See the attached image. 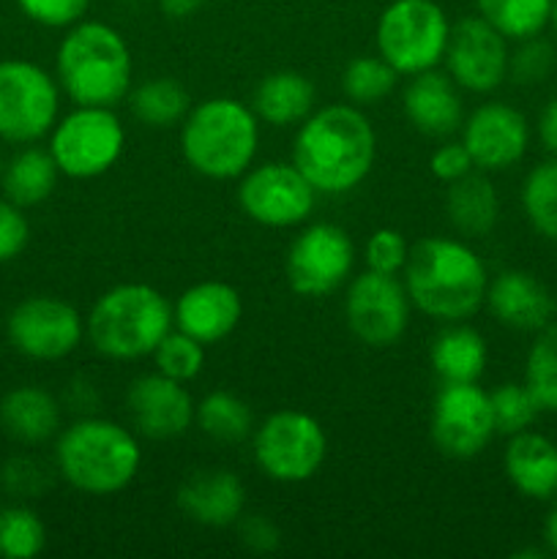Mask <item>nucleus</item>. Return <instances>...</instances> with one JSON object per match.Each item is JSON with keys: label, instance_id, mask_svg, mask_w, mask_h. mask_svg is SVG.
<instances>
[{"label": "nucleus", "instance_id": "2eb2a0df", "mask_svg": "<svg viewBox=\"0 0 557 559\" xmlns=\"http://www.w3.org/2000/svg\"><path fill=\"white\" fill-rule=\"evenodd\" d=\"M410 295L404 282L388 273L364 271L344 295V320L349 333L366 347H391L410 325Z\"/></svg>", "mask_w": 557, "mask_h": 559}, {"label": "nucleus", "instance_id": "4468645a", "mask_svg": "<svg viewBox=\"0 0 557 559\" xmlns=\"http://www.w3.org/2000/svg\"><path fill=\"white\" fill-rule=\"evenodd\" d=\"M355 243L339 224L317 222L300 229L287 251V282L300 298H325L349 278Z\"/></svg>", "mask_w": 557, "mask_h": 559}, {"label": "nucleus", "instance_id": "de8ad7c7", "mask_svg": "<svg viewBox=\"0 0 557 559\" xmlns=\"http://www.w3.org/2000/svg\"><path fill=\"white\" fill-rule=\"evenodd\" d=\"M544 544H546V551L557 555V508H552V513L544 522Z\"/></svg>", "mask_w": 557, "mask_h": 559}, {"label": "nucleus", "instance_id": "c03bdc74", "mask_svg": "<svg viewBox=\"0 0 557 559\" xmlns=\"http://www.w3.org/2000/svg\"><path fill=\"white\" fill-rule=\"evenodd\" d=\"M235 527H238L240 544L249 551H254V555H271V551H276L282 546V530L268 516H260V513H254V516H240Z\"/></svg>", "mask_w": 557, "mask_h": 559}, {"label": "nucleus", "instance_id": "c756f323", "mask_svg": "<svg viewBox=\"0 0 557 559\" xmlns=\"http://www.w3.org/2000/svg\"><path fill=\"white\" fill-rule=\"evenodd\" d=\"M194 424L205 437L216 442H240L254 435V415L240 396L227 391H213L197 404Z\"/></svg>", "mask_w": 557, "mask_h": 559}, {"label": "nucleus", "instance_id": "a211bd4d", "mask_svg": "<svg viewBox=\"0 0 557 559\" xmlns=\"http://www.w3.org/2000/svg\"><path fill=\"white\" fill-rule=\"evenodd\" d=\"M126 409L137 435L147 440H175L191 429L197 418V402L186 382L164 377L162 371L142 374L126 393Z\"/></svg>", "mask_w": 557, "mask_h": 559}, {"label": "nucleus", "instance_id": "a19ab883", "mask_svg": "<svg viewBox=\"0 0 557 559\" xmlns=\"http://www.w3.org/2000/svg\"><path fill=\"white\" fill-rule=\"evenodd\" d=\"M31 240V224L20 205L0 200V262H11L25 251Z\"/></svg>", "mask_w": 557, "mask_h": 559}, {"label": "nucleus", "instance_id": "bb28decb", "mask_svg": "<svg viewBox=\"0 0 557 559\" xmlns=\"http://www.w3.org/2000/svg\"><path fill=\"white\" fill-rule=\"evenodd\" d=\"M486 338L462 322H448L429 347V364L440 382H478L486 371Z\"/></svg>", "mask_w": 557, "mask_h": 559}, {"label": "nucleus", "instance_id": "7ed1b4c3", "mask_svg": "<svg viewBox=\"0 0 557 559\" xmlns=\"http://www.w3.org/2000/svg\"><path fill=\"white\" fill-rule=\"evenodd\" d=\"M131 49L107 22L66 27L55 55V80L76 107H118L131 93Z\"/></svg>", "mask_w": 557, "mask_h": 559}, {"label": "nucleus", "instance_id": "a878e982", "mask_svg": "<svg viewBox=\"0 0 557 559\" xmlns=\"http://www.w3.org/2000/svg\"><path fill=\"white\" fill-rule=\"evenodd\" d=\"M446 213L453 229H459L464 238H484L500 218V197L495 183L481 169L453 180L448 183Z\"/></svg>", "mask_w": 557, "mask_h": 559}, {"label": "nucleus", "instance_id": "cd10ccee", "mask_svg": "<svg viewBox=\"0 0 557 559\" xmlns=\"http://www.w3.org/2000/svg\"><path fill=\"white\" fill-rule=\"evenodd\" d=\"M60 169L52 153L42 147H25L9 162L3 173V194L20 207L42 205L55 191Z\"/></svg>", "mask_w": 557, "mask_h": 559}, {"label": "nucleus", "instance_id": "473e14b6", "mask_svg": "<svg viewBox=\"0 0 557 559\" xmlns=\"http://www.w3.org/2000/svg\"><path fill=\"white\" fill-rule=\"evenodd\" d=\"M524 385L535 396L541 413L557 415V320L535 333L524 364Z\"/></svg>", "mask_w": 557, "mask_h": 559}, {"label": "nucleus", "instance_id": "79ce46f5", "mask_svg": "<svg viewBox=\"0 0 557 559\" xmlns=\"http://www.w3.org/2000/svg\"><path fill=\"white\" fill-rule=\"evenodd\" d=\"M3 484L14 497H42V491L49 484V475L36 459L20 456L11 459L3 467Z\"/></svg>", "mask_w": 557, "mask_h": 559}, {"label": "nucleus", "instance_id": "aec40b11", "mask_svg": "<svg viewBox=\"0 0 557 559\" xmlns=\"http://www.w3.org/2000/svg\"><path fill=\"white\" fill-rule=\"evenodd\" d=\"M175 328L189 333L191 338L208 344H218L238 328L244 317L238 289L224 282L191 284L180 293L173 306Z\"/></svg>", "mask_w": 557, "mask_h": 559}, {"label": "nucleus", "instance_id": "e433bc0d", "mask_svg": "<svg viewBox=\"0 0 557 559\" xmlns=\"http://www.w3.org/2000/svg\"><path fill=\"white\" fill-rule=\"evenodd\" d=\"M153 360H156V371H162L164 377L191 382L200 377L202 366H205V344L175 328L153 349Z\"/></svg>", "mask_w": 557, "mask_h": 559}, {"label": "nucleus", "instance_id": "4be33fe9", "mask_svg": "<svg viewBox=\"0 0 557 559\" xmlns=\"http://www.w3.org/2000/svg\"><path fill=\"white\" fill-rule=\"evenodd\" d=\"M178 508L202 527H233L244 516V480L229 469H200L178 489Z\"/></svg>", "mask_w": 557, "mask_h": 559}, {"label": "nucleus", "instance_id": "c85d7f7f", "mask_svg": "<svg viewBox=\"0 0 557 559\" xmlns=\"http://www.w3.org/2000/svg\"><path fill=\"white\" fill-rule=\"evenodd\" d=\"M131 115L147 129H169L183 123L191 109L186 87L173 76H153L129 93Z\"/></svg>", "mask_w": 557, "mask_h": 559}, {"label": "nucleus", "instance_id": "412c9836", "mask_svg": "<svg viewBox=\"0 0 557 559\" xmlns=\"http://www.w3.org/2000/svg\"><path fill=\"white\" fill-rule=\"evenodd\" d=\"M462 87L448 71L429 69L410 76L402 93V109L407 123L426 136H451L462 129L464 107Z\"/></svg>", "mask_w": 557, "mask_h": 559}, {"label": "nucleus", "instance_id": "9b49d317", "mask_svg": "<svg viewBox=\"0 0 557 559\" xmlns=\"http://www.w3.org/2000/svg\"><path fill=\"white\" fill-rule=\"evenodd\" d=\"M429 435L442 456L457 462L478 456L497 435L489 393L478 382H442L431 407Z\"/></svg>", "mask_w": 557, "mask_h": 559}, {"label": "nucleus", "instance_id": "ddd939ff", "mask_svg": "<svg viewBox=\"0 0 557 559\" xmlns=\"http://www.w3.org/2000/svg\"><path fill=\"white\" fill-rule=\"evenodd\" d=\"M11 347L31 360L52 364L74 353L85 336V320L66 300L52 295H33L11 309L5 322Z\"/></svg>", "mask_w": 557, "mask_h": 559}, {"label": "nucleus", "instance_id": "5701e85b", "mask_svg": "<svg viewBox=\"0 0 557 559\" xmlns=\"http://www.w3.org/2000/svg\"><path fill=\"white\" fill-rule=\"evenodd\" d=\"M502 467L513 489L528 500L557 497V445L549 437L530 429L508 437Z\"/></svg>", "mask_w": 557, "mask_h": 559}, {"label": "nucleus", "instance_id": "6e6552de", "mask_svg": "<svg viewBox=\"0 0 557 559\" xmlns=\"http://www.w3.org/2000/svg\"><path fill=\"white\" fill-rule=\"evenodd\" d=\"M126 129L112 107H74L49 131V147L60 175L93 180L123 156Z\"/></svg>", "mask_w": 557, "mask_h": 559}, {"label": "nucleus", "instance_id": "20e7f679", "mask_svg": "<svg viewBox=\"0 0 557 559\" xmlns=\"http://www.w3.org/2000/svg\"><path fill=\"white\" fill-rule=\"evenodd\" d=\"M55 464L71 489L109 497L129 489L142 467V448L134 431L109 418H82L60 431Z\"/></svg>", "mask_w": 557, "mask_h": 559}, {"label": "nucleus", "instance_id": "a18cd8bd", "mask_svg": "<svg viewBox=\"0 0 557 559\" xmlns=\"http://www.w3.org/2000/svg\"><path fill=\"white\" fill-rule=\"evenodd\" d=\"M535 131H538V142L544 145V151L557 156V96H552L549 102L544 104Z\"/></svg>", "mask_w": 557, "mask_h": 559}, {"label": "nucleus", "instance_id": "ea45409f", "mask_svg": "<svg viewBox=\"0 0 557 559\" xmlns=\"http://www.w3.org/2000/svg\"><path fill=\"white\" fill-rule=\"evenodd\" d=\"M16 5L42 27H71L85 20L91 0H16Z\"/></svg>", "mask_w": 557, "mask_h": 559}, {"label": "nucleus", "instance_id": "c9c22d12", "mask_svg": "<svg viewBox=\"0 0 557 559\" xmlns=\"http://www.w3.org/2000/svg\"><path fill=\"white\" fill-rule=\"evenodd\" d=\"M489 402L497 435L513 437L519 431H528L541 415L538 402L524 382H502L489 393Z\"/></svg>", "mask_w": 557, "mask_h": 559}, {"label": "nucleus", "instance_id": "4c0bfd02", "mask_svg": "<svg viewBox=\"0 0 557 559\" xmlns=\"http://www.w3.org/2000/svg\"><path fill=\"white\" fill-rule=\"evenodd\" d=\"M555 49L549 41L533 36L519 41V47L508 55V76L517 85H538L555 69Z\"/></svg>", "mask_w": 557, "mask_h": 559}, {"label": "nucleus", "instance_id": "423d86ee", "mask_svg": "<svg viewBox=\"0 0 557 559\" xmlns=\"http://www.w3.org/2000/svg\"><path fill=\"white\" fill-rule=\"evenodd\" d=\"M175 328L173 306L151 284H118L93 304L85 336L109 360H137L153 355Z\"/></svg>", "mask_w": 557, "mask_h": 559}, {"label": "nucleus", "instance_id": "1a4fd4ad", "mask_svg": "<svg viewBox=\"0 0 557 559\" xmlns=\"http://www.w3.org/2000/svg\"><path fill=\"white\" fill-rule=\"evenodd\" d=\"M58 118V80L31 60H0V140L33 145L52 131Z\"/></svg>", "mask_w": 557, "mask_h": 559}, {"label": "nucleus", "instance_id": "58836bf2", "mask_svg": "<svg viewBox=\"0 0 557 559\" xmlns=\"http://www.w3.org/2000/svg\"><path fill=\"white\" fill-rule=\"evenodd\" d=\"M366 271L388 273V276H399L407 265L410 246L399 229H377L371 238L366 240Z\"/></svg>", "mask_w": 557, "mask_h": 559}, {"label": "nucleus", "instance_id": "72a5a7b5", "mask_svg": "<svg viewBox=\"0 0 557 559\" xmlns=\"http://www.w3.org/2000/svg\"><path fill=\"white\" fill-rule=\"evenodd\" d=\"M396 80L399 74L380 55H360L342 71V91L355 107H371L391 96Z\"/></svg>", "mask_w": 557, "mask_h": 559}, {"label": "nucleus", "instance_id": "7c9ffc66", "mask_svg": "<svg viewBox=\"0 0 557 559\" xmlns=\"http://www.w3.org/2000/svg\"><path fill=\"white\" fill-rule=\"evenodd\" d=\"M478 16L511 41L544 33L552 16V0H475Z\"/></svg>", "mask_w": 557, "mask_h": 559}, {"label": "nucleus", "instance_id": "2f4dec72", "mask_svg": "<svg viewBox=\"0 0 557 559\" xmlns=\"http://www.w3.org/2000/svg\"><path fill=\"white\" fill-rule=\"evenodd\" d=\"M522 211L530 227L546 240H557V156L535 164L522 183Z\"/></svg>", "mask_w": 557, "mask_h": 559}, {"label": "nucleus", "instance_id": "f03ea898", "mask_svg": "<svg viewBox=\"0 0 557 559\" xmlns=\"http://www.w3.org/2000/svg\"><path fill=\"white\" fill-rule=\"evenodd\" d=\"M410 304L440 322H464L481 311L489 273L473 246L457 238H424L402 271Z\"/></svg>", "mask_w": 557, "mask_h": 559}, {"label": "nucleus", "instance_id": "393cba45", "mask_svg": "<svg viewBox=\"0 0 557 559\" xmlns=\"http://www.w3.org/2000/svg\"><path fill=\"white\" fill-rule=\"evenodd\" d=\"M315 85L300 71H273L257 85L251 109L268 126H300L315 112Z\"/></svg>", "mask_w": 557, "mask_h": 559}, {"label": "nucleus", "instance_id": "39448f33", "mask_svg": "<svg viewBox=\"0 0 557 559\" xmlns=\"http://www.w3.org/2000/svg\"><path fill=\"white\" fill-rule=\"evenodd\" d=\"M254 109L235 98L216 96L189 109L180 123V153L197 175L235 180L254 164L260 123Z\"/></svg>", "mask_w": 557, "mask_h": 559}, {"label": "nucleus", "instance_id": "37998d69", "mask_svg": "<svg viewBox=\"0 0 557 559\" xmlns=\"http://www.w3.org/2000/svg\"><path fill=\"white\" fill-rule=\"evenodd\" d=\"M429 169L437 180H442V183H453V180L473 173L475 164H473V156L467 153V147H464V142L459 140V142H442V145L431 153Z\"/></svg>", "mask_w": 557, "mask_h": 559}, {"label": "nucleus", "instance_id": "6ab92c4d", "mask_svg": "<svg viewBox=\"0 0 557 559\" xmlns=\"http://www.w3.org/2000/svg\"><path fill=\"white\" fill-rule=\"evenodd\" d=\"M484 306L500 325L522 333H538L557 314V300L546 284L517 267L489 278Z\"/></svg>", "mask_w": 557, "mask_h": 559}, {"label": "nucleus", "instance_id": "f257e3e1", "mask_svg": "<svg viewBox=\"0 0 557 559\" xmlns=\"http://www.w3.org/2000/svg\"><path fill=\"white\" fill-rule=\"evenodd\" d=\"M377 158L371 120L355 104H328L300 123L293 164L317 194H347L369 178Z\"/></svg>", "mask_w": 557, "mask_h": 559}, {"label": "nucleus", "instance_id": "9d476101", "mask_svg": "<svg viewBox=\"0 0 557 559\" xmlns=\"http://www.w3.org/2000/svg\"><path fill=\"white\" fill-rule=\"evenodd\" d=\"M251 437L257 467L276 484H304L325 464V429L300 409H278L268 415Z\"/></svg>", "mask_w": 557, "mask_h": 559}, {"label": "nucleus", "instance_id": "09e8293b", "mask_svg": "<svg viewBox=\"0 0 557 559\" xmlns=\"http://www.w3.org/2000/svg\"><path fill=\"white\" fill-rule=\"evenodd\" d=\"M549 25L555 27V36H557V0H552V16H549Z\"/></svg>", "mask_w": 557, "mask_h": 559}, {"label": "nucleus", "instance_id": "b1692460", "mask_svg": "<svg viewBox=\"0 0 557 559\" xmlns=\"http://www.w3.org/2000/svg\"><path fill=\"white\" fill-rule=\"evenodd\" d=\"M0 426L22 445H42L60 429L58 399L36 385L14 388L0 402Z\"/></svg>", "mask_w": 557, "mask_h": 559}, {"label": "nucleus", "instance_id": "0eeeda50", "mask_svg": "<svg viewBox=\"0 0 557 559\" xmlns=\"http://www.w3.org/2000/svg\"><path fill=\"white\" fill-rule=\"evenodd\" d=\"M451 20L435 0H393L377 20V55L399 76L437 69L446 58Z\"/></svg>", "mask_w": 557, "mask_h": 559}, {"label": "nucleus", "instance_id": "f704fd0d", "mask_svg": "<svg viewBox=\"0 0 557 559\" xmlns=\"http://www.w3.org/2000/svg\"><path fill=\"white\" fill-rule=\"evenodd\" d=\"M47 546V527L36 511L25 506L0 508V557L31 559Z\"/></svg>", "mask_w": 557, "mask_h": 559}, {"label": "nucleus", "instance_id": "49530a36", "mask_svg": "<svg viewBox=\"0 0 557 559\" xmlns=\"http://www.w3.org/2000/svg\"><path fill=\"white\" fill-rule=\"evenodd\" d=\"M202 5H205V0H158V9L169 20H189Z\"/></svg>", "mask_w": 557, "mask_h": 559}, {"label": "nucleus", "instance_id": "f8f14e48", "mask_svg": "<svg viewBox=\"0 0 557 559\" xmlns=\"http://www.w3.org/2000/svg\"><path fill=\"white\" fill-rule=\"evenodd\" d=\"M238 202L246 216L262 227H298L315 211L317 189L293 162L251 164L240 175Z\"/></svg>", "mask_w": 557, "mask_h": 559}, {"label": "nucleus", "instance_id": "f3484780", "mask_svg": "<svg viewBox=\"0 0 557 559\" xmlns=\"http://www.w3.org/2000/svg\"><path fill=\"white\" fill-rule=\"evenodd\" d=\"M462 142L481 173H506L517 167L530 147V123L517 107L486 102L462 123Z\"/></svg>", "mask_w": 557, "mask_h": 559}, {"label": "nucleus", "instance_id": "dca6fc26", "mask_svg": "<svg viewBox=\"0 0 557 559\" xmlns=\"http://www.w3.org/2000/svg\"><path fill=\"white\" fill-rule=\"evenodd\" d=\"M508 38L475 14L451 27L442 63L462 91L491 93L508 80Z\"/></svg>", "mask_w": 557, "mask_h": 559}]
</instances>
